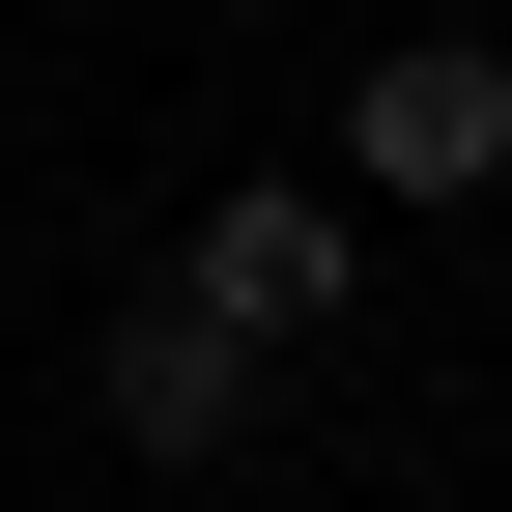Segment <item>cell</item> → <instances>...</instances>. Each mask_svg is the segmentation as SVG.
Here are the masks:
<instances>
[{"mask_svg": "<svg viewBox=\"0 0 512 512\" xmlns=\"http://www.w3.org/2000/svg\"><path fill=\"white\" fill-rule=\"evenodd\" d=\"M171 285H200L228 342L285 370V342H342V285H370V200H342V171H228V200L171 228Z\"/></svg>", "mask_w": 512, "mask_h": 512, "instance_id": "6da1fadb", "label": "cell"}, {"mask_svg": "<svg viewBox=\"0 0 512 512\" xmlns=\"http://www.w3.org/2000/svg\"><path fill=\"white\" fill-rule=\"evenodd\" d=\"M86 427H114L143 484H228V456H256V342H228L200 285H143V313L86 342Z\"/></svg>", "mask_w": 512, "mask_h": 512, "instance_id": "3957f363", "label": "cell"}, {"mask_svg": "<svg viewBox=\"0 0 512 512\" xmlns=\"http://www.w3.org/2000/svg\"><path fill=\"white\" fill-rule=\"evenodd\" d=\"M342 200H512V57L484 29H399L342 86Z\"/></svg>", "mask_w": 512, "mask_h": 512, "instance_id": "7a4b0ae2", "label": "cell"}]
</instances>
